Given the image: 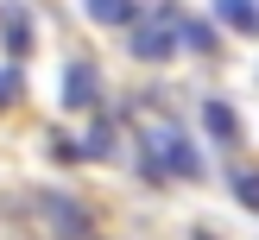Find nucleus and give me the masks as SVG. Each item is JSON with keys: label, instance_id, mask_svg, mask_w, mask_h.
<instances>
[{"label": "nucleus", "instance_id": "obj_1", "mask_svg": "<svg viewBox=\"0 0 259 240\" xmlns=\"http://www.w3.org/2000/svg\"><path fill=\"white\" fill-rule=\"evenodd\" d=\"M139 164H146L152 183H171V177H202L196 146H190V139L177 133L171 120H152L146 133H139Z\"/></svg>", "mask_w": 259, "mask_h": 240}, {"label": "nucleus", "instance_id": "obj_2", "mask_svg": "<svg viewBox=\"0 0 259 240\" xmlns=\"http://www.w3.org/2000/svg\"><path fill=\"white\" fill-rule=\"evenodd\" d=\"M38 209L51 215V234H57V240H89V234H95L89 209H82V202H70V196H57V189H45V196H38Z\"/></svg>", "mask_w": 259, "mask_h": 240}, {"label": "nucleus", "instance_id": "obj_3", "mask_svg": "<svg viewBox=\"0 0 259 240\" xmlns=\"http://www.w3.org/2000/svg\"><path fill=\"white\" fill-rule=\"evenodd\" d=\"M133 57H146V63H158V57H171L177 51V38H171V19H133Z\"/></svg>", "mask_w": 259, "mask_h": 240}, {"label": "nucleus", "instance_id": "obj_4", "mask_svg": "<svg viewBox=\"0 0 259 240\" xmlns=\"http://www.w3.org/2000/svg\"><path fill=\"white\" fill-rule=\"evenodd\" d=\"M95 101H101L95 63H70V76H63V108H95Z\"/></svg>", "mask_w": 259, "mask_h": 240}, {"label": "nucleus", "instance_id": "obj_5", "mask_svg": "<svg viewBox=\"0 0 259 240\" xmlns=\"http://www.w3.org/2000/svg\"><path fill=\"white\" fill-rule=\"evenodd\" d=\"M215 19L240 38H259V0H215Z\"/></svg>", "mask_w": 259, "mask_h": 240}, {"label": "nucleus", "instance_id": "obj_6", "mask_svg": "<svg viewBox=\"0 0 259 240\" xmlns=\"http://www.w3.org/2000/svg\"><path fill=\"white\" fill-rule=\"evenodd\" d=\"M164 19H171V38L177 44H190V51H215V32L202 19H190V13H177V7H164Z\"/></svg>", "mask_w": 259, "mask_h": 240}, {"label": "nucleus", "instance_id": "obj_7", "mask_svg": "<svg viewBox=\"0 0 259 240\" xmlns=\"http://www.w3.org/2000/svg\"><path fill=\"white\" fill-rule=\"evenodd\" d=\"M0 38H7V57H25L32 51V19L25 13H0Z\"/></svg>", "mask_w": 259, "mask_h": 240}, {"label": "nucleus", "instance_id": "obj_8", "mask_svg": "<svg viewBox=\"0 0 259 240\" xmlns=\"http://www.w3.org/2000/svg\"><path fill=\"white\" fill-rule=\"evenodd\" d=\"M82 7H89V19H95V25H133V19H139L133 0H82Z\"/></svg>", "mask_w": 259, "mask_h": 240}, {"label": "nucleus", "instance_id": "obj_9", "mask_svg": "<svg viewBox=\"0 0 259 240\" xmlns=\"http://www.w3.org/2000/svg\"><path fill=\"white\" fill-rule=\"evenodd\" d=\"M202 120H209L215 139H240V114H234V101H209V108H202Z\"/></svg>", "mask_w": 259, "mask_h": 240}, {"label": "nucleus", "instance_id": "obj_10", "mask_svg": "<svg viewBox=\"0 0 259 240\" xmlns=\"http://www.w3.org/2000/svg\"><path fill=\"white\" fill-rule=\"evenodd\" d=\"M228 189H234L247 209H259V171H234V177H228Z\"/></svg>", "mask_w": 259, "mask_h": 240}, {"label": "nucleus", "instance_id": "obj_11", "mask_svg": "<svg viewBox=\"0 0 259 240\" xmlns=\"http://www.w3.org/2000/svg\"><path fill=\"white\" fill-rule=\"evenodd\" d=\"M19 82H25V70H13V63H0V108H7V101L19 95Z\"/></svg>", "mask_w": 259, "mask_h": 240}, {"label": "nucleus", "instance_id": "obj_12", "mask_svg": "<svg viewBox=\"0 0 259 240\" xmlns=\"http://www.w3.org/2000/svg\"><path fill=\"white\" fill-rule=\"evenodd\" d=\"M196 240H209V234H196Z\"/></svg>", "mask_w": 259, "mask_h": 240}]
</instances>
